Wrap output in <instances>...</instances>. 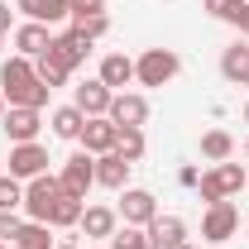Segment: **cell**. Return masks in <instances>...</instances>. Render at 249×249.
Instances as JSON below:
<instances>
[{"label": "cell", "instance_id": "29", "mask_svg": "<svg viewBox=\"0 0 249 249\" xmlns=\"http://www.w3.org/2000/svg\"><path fill=\"white\" fill-rule=\"evenodd\" d=\"M19 206H24V182L0 173V211H19Z\"/></svg>", "mask_w": 249, "mask_h": 249}, {"label": "cell", "instance_id": "28", "mask_svg": "<svg viewBox=\"0 0 249 249\" xmlns=\"http://www.w3.org/2000/svg\"><path fill=\"white\" fill-rule=\"evenodd\" d=\"M34 72H38V82H43L48 91H53V87H67V77H72V72H62L48 53H38V58H34Z\"/></svg>", "mask_w": 249, "mask_h": 249}, {"label": "cell", "instance_id": "40", "mask_svg": "<svg viewBox=\"0 0 249 249\" xmlns=\"http://www.w3.org/2000/svg\"><path fill=\"white\" fill-rule=\"evenodd\" d=\"M0 249H10V240H0Z\"/></svg>", "mask_w": 249, "mask_h": 249}, {"label": "cell", "instance_id": "43", "mask_svg": "<svg viewBox=\"0 0 249 249\" xmlns=\"http://www.w3.org/2000/svg\"><path fill=\"white\" fill-rule=\"evenodd\" d=\"M0 48H5V34H0Z\"/></svg>", "mask_w": 249, "mask_h": 249}, {"label": "cell", "instance_id": "8", "mask_svg": "<svg viewBox=\"0 0 249 249\" xmlns=\"http://www.w3.org/2000/svg\"><path fill=\"white\" fill-rule=\"evenodd\" d=\"M120 220L124 225H149V220L158 216V196L149 192V187H124L120 192Z\"/></svg>", "mask_w": 249, "mask_h": 249}, {"label": "cell", "instance_id": "39", "mask_svg": "<svg viewBox=\"0 0 249 249\" xmlns=\"http://www.w3.org/2000/svg\"><path fill=\"white\" fill-rule=\"evenodd\" d=\"M245 124H249V101H245Z\"/></svg>", "mask_w": 249, "mask_h": 249}, {"label": "cell", "instance_id": "30", "mask_svg": "<svg viewBox=\"0 0 249 249\" xmlns=\"http://www.w3.org/2000/svg\"><path fill=\"white\" fill-rule=\"evenodd\" d=\"M110 249H149V230L144 225H124L110 235Z\"/></svg>", "mask_w": 249, "mask_h": 249}, {"label": "cell", "instance_id": "36", "mask_svg": "<svg viewBox=\"0 0 249 249\" xmlns=\"http://www.w3.org/2000/svg\"><path fill=\"white\" fill-rule=\"evenodd\" d=\"M53 249H82V245H72V240H62V245H53Z\"/></svg>", "mask_w": 249, "mask_h": 249}, {"label": "cell", "instance_id": "42", "mask_svg": "<svg viewBox=\"0 0 249 249\" xmlns=\"http://www.w3.org/2000/svg\"><path fill=\"white\" fill-rule=\"evenodd\" d=\"M245 158H249V139H245Z\"/></svg>", "mask_w": 249, "mask_h": 249}, {"label": "cell", "instance_id": "15", "mask_svg": "<svg viewBox=\"0 0 249 249\" xmlns=\"http://www.w3.org/2000/svg\"><path fill=\"white\" fill-rule=\"evenodd\" d=\"M10 43H15V53H24V58H38V53H48V43H53V29H48V24H34V19H24V24H15Z\"/></svg>", "mask_w": 249, "mask_h": 249}, {"label": "cell", "instance_id": "37", "mask_svg": "<svg viewBox=\"0 0 249 249\" xmlns=\"http://www.w3.org/2000/svg\"><path fill=\"white\" fill-rule=\"evenodd\" d=\"M5 110H10V106H5V91H0V115H5Z\"/></svg>", "mask_w": 249, "mask_h": 249}, {"label": "cell", "instance_id": "44", "mask_svg": "<svg viewBox=\"0 0 249 249\" xmlns=\"http://www.w3.org/2000/svg\"><path fill=\"white\" fill-rule=\"evenodd\" d=\"M149 249H154V245H149Z\"/></svg>", "mask_w": 249, "mask_h": 249}, {"label": "cell", "instance_id": "7", "mask_svg": "<svg viewBox=\"0 0 249 249\" xmlns=\"http://www.w3.org/2000/svg\"><path fill=\"white\" fill-rule=\"evenodd\" d=\"M0 129L10 134V144H34L38 129H43V110H29V106H10L0 115Z\"/></svg>", "mask_w": 249, "mask_h": 249}, {"label": "cell", "instance_id": "12", "mask_svg": "<svg viewBox=\"0 0 249 249\" xmlns=\"http://www.w3.org/2000/svg\"><path fill=\"white\" fill-rule=\"evenodd\" d=\"M115 139H120V129H115L110 115H87V124H82V149L87 154H110Z\"/></svg>", "mask_w": 249, "mask_h": 249}, {"label": "cell", "instance_id": "33", "mask_svg": "<svg viewBox=\"0 0 249 249\" xmlns=\"http://www.w3.org/2000/svg\"><path fill=\"white\" fill-rule=\"evenodd\" d=\"M10 29H15V10L0 0V34H10Z\"/></svg>", "mask_w": 249, "mask_h": 249}, {"label": "cell", "instance_id": "21", "mask_svg": "<svg viewBox=\"0 0 249 249\" xmlns=\"http://www.w3.org/2000/svg\"><path fill=\"white\" fill-rule=\"evenodd\" d=\"M48 124H53V134H58V139H82V124H87V115H82L77 106H58V110L48 115Z\"/></svg>", "mask_w": 249, "mask_h": 249}, {"label": "cell", "instance_id": "32", "mask_svg": "<svg viewBox=\"0 0 249 249\" xmlns=\"http://www.w3.org/2000/svg\"><path fill=\"white\" fill-rule=\"evenodd\" d=\"M19 225H24L19 211H0V240H15V235H19Z\"/></svg>", "mask_w": 249, "mask_h": 249}, {"label": "cell", "instance_id": "34", "mask_svg": "<svg viewBox=\"0 0 249 249\" xmlns=\"http://www.w3.org/2000/svg\"><path fill=\"white\" fill-rule=\"evenodd\" d=\"M178 182H182V187H196V182H201V173H196V168H182V173H178Z\"/></svg>", "mask_w": 249, "mask_h": 249}, {"label": "cell", "instance_id": "26", "mask_svg": "<svg viewBox=\"0 0 249 249\" xmlns=\"http://www.w3.org/2000/svg\"><path fill=\"white\" fill-rule=\"evenodd\" d=\"M67 29L77 34L82 43H96V38H106V34H110V15H87V19H72Z\"/></svg>", "mask_w": 249, "mask_h": 249}, {"label": "cell", "instance_id": "5", "mask_svg": "<svg viewBox=\"0 0 249 249\" xmlns=\"http://www.w3.org/2000/svg\"><path fill=\"white\" fill-rule=\"evenodd\" d=\"M58 182H62V192H67V196H82V201H87V192L96 187V154L77 149L72 158H62Z\"/></svg>", "mask_w": 249, "mask_h": 249}, {"label": "cell", "instance_id": "6", "mask_svg": "<svg viewBox=\"0 0 249 249\" xmlns=\"http://www.w3.org/2000/svg\"><path fill=\"white\" fill-rule=\"evenodd\" d=\"M235 230H240V206L235 201H211L206 216H201V240L206 245H225Z\"/></svg>", "mask_w": 249, "mask_h": 249}, {"label": "cell", "instance_id": "41", "mask_svg": "<svg viewBox=\"0 0 249 249\" xmlns=\"http://www.w3.org/2000/svg\"><path fill=\"white\" fill-rule=\"evenodd\" d=\"M240 87H249V72H245V82H240Z\"/></svg>", "mask_w": 249, "mask_h": 249}, {"label": "cell", "instance_id": "25", "mask_svg": "<svg viewBox=\"0 0 249 249\" xmlns=\"http://www.w3.org/2000/svg\"><path fill=\"white\" fill-rule=\"evenodd\" d=\"M82 211H87V201L62 192V196H58V206H53V216H48V225H53V230H67V225H77V220H82Z\"/></svg>", "mask_w": 249, "mask_h": 249}, {"label": "cell", "instance_id": "9", "mask_svg": "<svg viewBox=\"0 0 249 249\" xmlns=\"http://www.w3.org/2000/svg\"><path fill=\"white\" fill-rule=\"evenodd\" d=\"M110 120H115V129H144V120H149V96L139 91H115V101H110V110H106Z\"/></svg>", "mask_w": 249, "mask_h": 249}, {"label": "cell", "instance_id": "2", "mask_svg": "<svg viewBox=\"0 0 249 249\" xmlns=\"http://www.w3.org/2000/svg\"><path fill=\"white\" fill-rule=\"evenodd\" d=\"M249 187V173L240 168V163H211L206 173H201V182H196V192H201V201L211 206V201H230V196H240Z\"/></svg>", "mask_w": 249, "mask_h": 249}, {"label": "cell", "instance_id": "18", "mask_svg": "<svg viewBox=\"0 0 249 249\" xmlns=\"http://www.w3.org/2000/svg\"><path fill=\"white\" fill-rule=\"evenodd\" d=\"M15 10L34 19V24H62V19H72V10H67V0H15Z\"/></svg>", "mask_w": 249, "mask_h": 249}, {"label": "cell", "instance_id": "4", "mask_svg": "<svg viewBox=\"0 0 249 249\" xmlns=\"http://www.w3.org/2000/svg\"><path fill=\"white\" fill-rule=\"evenodd\" d=\"M58 196H62L58 173H38V178H29V182H24V216H29V220H43V225H48L53 206H58Z\"/></svg>", "mask_w": 249, "mask_h": 249}, {"label": "cell", "instance_id": "13", "mask_svg": "<svg viewBox=\"0 0 249 249\" xmlns=\"http://www.w3.org/2000/svg\"><path fill=\"white\" fill-rule=\"evenodd\" d=\"M110 101H115V91H110L101 77H87V82L72 91V106H77L82 115H106V110H110Z\"/></svg>", "mask_w": 249, "mask_h": 249}, {"label": "cell", "instance_id": "11", "mask_svg": "<svg viewBox=\"0 0 249 249\" xmlns=\"http://www.w3.org/2000/svg\"><path fill=\"white\" fill-rule=\"evenodd\" d=\"M87 53H91V43H82L72 29H62V34H53V43H48V58L58 62L62 72H77L82 62H87Z\"/></svg>", "mask_w": 249, "mask_h": 249}, {"label": "cell", "instance_id": "17", "mask_svg": "<svg viewBox=\"0 0 249 249\" xmlns=\"http://www.w3.org/2000/svg\"><path fill=\"white\" fill-rule=\"evenodd\" d=\"M77 225H82L87 240H110V235L120 230V211H115V206H87Z\"/></svg>", "mask_w": 249, "mask_h": 249}, {"label": "cell", "instance_id": "22", "mask_svg": "<svg viewBox=\"0 0 249 249\" xmlns=\"http://www.w3.org/2000/svg\"><path fill=\"white\" fill-rule=\"evenodd\" d=\"M53 225H43V220H24L19 225V235L10 240V249H53V235H48Z\"/></svg>", "mask_w": 249, "mask_h": 249}, {"label": "cell", "instance_id": "3", "mask_svg": "<svg viewBox=\"0 0 249 249\" xmlns=\"http://www.w3.org/2000/svg\"><path fill=\"white\" fill-rule=\"evenodd\" d=\"M178 72H182V58L173 48H144L134 58V82L139 87H168Z\"/></svg>", "mask_w": 249, "mask_h": 249}, {"label": "cell", "instance_id": "35", "mask_svg": "<svg viewBox=\"0 0 249 249\" xmlns=\"http://www.w3.org/2000/svg\"><path fill=\"white\" fill-rule=\"evenodd\" d=\"M240 38H245V43H249V15H245V24H240Z\"/></svg>", "mask_w": 249, "mask_h": 249}, {"label": "cell", "instance_id": "10", "mask_svg": "<svg viewBox=\"0 0 249 249\" xmlns=\"http://www.w3.org/2000/svg\"><path fill=\"white\" fill-rule=\"evenodd\" d=\"M38 173H48V149L34 139V144H15L10 149V178H19V182H29Z\"/></svg>", "mask_w": 249, "mask_h": 249}, {"label": "cell", "instance_id": "20", "mask_svg": "<svg viewBox=\"0 0 249 249\" xmlns=\"http://www.w3.org/2000/svg\"><path fill=\"white\" fill-rule=\"evenodd\" d=\"M245 72H249V43L235 38V43L220 53V77H225V82H245Z\"/></svg>", "mask_w": 249, "mask_h": 249}, {"label": "cell", "instance_id": "38", "mask_svg": "<svg viewBox=\"0 0 249 249\" xmlns=\"http://www.w3.org/2000/svg\"><path fill=\"white\" fill-rule=\"evenodd\" d=\"M178 249H196V245H192V240H187V245H178Z\"/></svg>", "mask_w": 249, "mask_h": 249}, {"label": "cell", "instance_id": "19", "mask_svg": "<svg viewBox=\"0 0 249 249\" xmlns=\"http://www.w3.org/2000/svg\"><path fill=\"white\" fill-rule=\"evenodd\" d=\"M110 91H124L129 82H134V58H124V53H106L101 58V72H96Z\"/></svg>", "mask_w": 249, "mask_h": 249}, {"label": "cell", "instance_id": "16", "mask_svg": "<svg viewBox=\"0 0 249 249\" xmlns=\"http://www.w3.org/2000/svg\"><path fill=\"white\" fill-rule=\"evenodd\" d=\"M129 173H134V163H124L115 149H110V154H96V187L124 192V187H129Z\"/></svg>", "mask_w": 249, "mask_h": 249}, {"label": "cell", "instance_id": "14", "mask_svg": "<svg viewBox=\"0 0 249 249\" xmlns=\"http://www.w3.org/2000/svg\"><path fill=\"white\" fill-rule=\"evenodd\" d=\"M144 230H149V245H154V249H178V245H187V220L182 216H163V211H158Z\"/></svg>", "mask_w": 249, "mask_h": 249}, {"label": "cell", "instance_id": "23", "mask_svg": "<svg viewBox=\"0 0 249 249\" xmlns=\"http://www.w3.org/2000/svg\"><path fill=\"white\" fill-rule=\"evenodd\" d=\"M201 10L211 15V19H220V24H245V15H249V0H201Z\"/></svg>", "mask_w": 249, "mask_h": 249}, {"label": "cell", "instance_id": "27", "mask_svg": "<svg viewBox=\"0 0 249 249\" xmlns=\"http://www.w3.org/2000/svg\"><path fill=\"white\" fill-rule=\"evenodd\" d=\"M144 149H149L144 129H120V139H115V154H120L124 163H139V158H144Z\"/></svg>", "mask_w": 249, "mask_h": 249}, {"label": "cell", "instance_id": "1", "mask_svg": "<svg viewBox=\"0 0 249 249\" xmlns=\"http://www.w3.org/2000/svg\"><path fill=\"white\" fill-rule=\"evenodd\" d=\"M0 91H5V106H29V110H43L48 96H53L38 82L34 58H24V53H10V58L0 62Z\"/></svg>", "mask_w": 249, "mask_h": 249}, {"label": "cell", "instance_id": "24", "mask_svg": "<svg viewBox=\"0 0 249 249\" xmlns=\"http://www.w3.org/2000/svg\"><path fill=\"white\" fill-rule=\"evenodd\" d=\"M230 154H235V139H230V129H206V134H201V158L225 163Z\"/></svg>", "mask_w": 249, "mask_h": 249}, {"label": "cell", "instance_id": "31", "mask_svg": "<svg viewBox=\"0 0 249 249\" xmlns=\"http://www.w3.org/2000/svg\"><path fill=\"white\" fill-rule=\"evenodd\" d=\"M72 19H87V15H106V0H67Z\"/></svg>", "mask_w": 249, "mask_h": 249}]
</instances>
